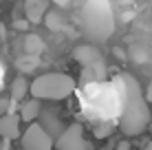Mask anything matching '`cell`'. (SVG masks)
I'll return each instance as SVG.
<instances>
[{"mask_svg": "<svg viewBox=\"0 0 152 150\" xmlns=\"http://www.w3.org/2000/svg\"><path fill=\"white\" fill-rule=\"evenodd\" d=\"M117 82L124 89V108H121L119 128L124 135L137 137L150 126V106L145 100V93L141 91L139 82L130 73H121L117 77Z\"/></svg>", "mask_w": 152, "mask_h": 150, "instance_id": "cell-1", "label": "cell"}, {"mask_svg": "<svg viewBox=\"0 0 152 150\" xmlns=\"http://www.w3.org/2000/svg\"><path fill=\"white\" fill-rule=\"evenodd\" d=\"M75 91V80L66 73H44L31 82V97L35 100H66Z\"/></svg>", "mask_w": 152, "mask_h": 150, "instance_id": "cell-2", "label": "cell"}, {"mask_svg": "<svg viewBox=\"0 0 152 150\" xmlns=\"http://www.w3.org/2000/svg\"><path fill=\"white\" fill-rule=\"evenodd\" d=\"M84 24L88 29V35L95 40H106L113 33V13L108 0H88L84 7Z\"/></svg>", "mask_w": 152, "mask_h": 150, "instance_id": "cell-3", "label": "cell"}, {"mask_svg": "<svg viewBox=\"0 0 152 150\" xmlns=\"http://www.w3.org/2000/svg\"><path fill=\"white\" fill-rule=\"evenodd\" d=\"M55 148L57 150H93V143L84 137L82 124H71L60 132Z\"/></svg>", "mask_w": 152, "mask_h": 150, "instance_id": "cell-4", "label": "cell"}, {"mask_svg": "<svg viewBox=\"0 0 152 150\" xmlns=\"http://www.w3.org/2000/svg\"><path fill=\"white\" fill-rule=\"evenodd\" d=\"M55 141L53 137L46 132V128L42 124H29V128L22 135V148L24 150H53Z\"/></svg>", "mask_w": 152, "mask_h": 150, "instance_id": "cell-5", "label": "cell"}, {"mask_svg": "<svg viewBox=\"0 0 152 150\" xmlns=\"http://www.w3.org/2000/svg\"><path fill=\"white\" fill-rule=\"evenodd\" d=\"M49 11V0H24V13L31 24H40L46 18Z\"/></svg>", "mask_w": 152, "mask_h": 150, "instance_id": "cell-6", "label": "cell"}, {"mask_svg": "<svg viewBox=\"0 0 152 150\" xmlns=\"http://www.w3.org/2000/svg\"><path fill=\"white\" fill-rule=\"evenodd\" d=\"M75 60L77 62H82L86 69H97V71H102V55H99V51L95 49V46H80V49L75 51Z\"/></svg>", "mask_w": 152, "mask_h": 150, "instance_id": "cell-7", "label": "cell"}, {"mask_svg": "<svg viewBox=\"0 0 152 150\" xmlns=\"http://www.w3.org/2000/svg\"><path fill=\"white\" fill-rule=\"evenodd\" d=\"M0 135L7 139V141L20 137V117H15L13 113H4L0 117Z\"/></svg>", "mask_w": 152, "mask_h": 150, "instance_id": "cell-8", "label": "cell"}, {"mask_svg": "<svg viewBox=\"0 0 152 150\" xmlns=\"http://www.w3.org/2000/svg\"><path fill=\"white\" fill-rule=\"evenodd\" d=\"M40 100H35V97H31L29 102H24L22 108H20V119L27 121V124H33L35 119L40 117Z\"/></svg>", "mask_w": 152, "mask_h": 150, "instance_id": "cell-9", "label": "cell"}, {"mask_svg": "<svg viewBox=\"0 0 152 150\" xmlns=\"http://www.w3.org/2000/svg\"><path fill=\"white\" fill-rule=\"evenodd\" d=\"M29 89H31V84L27 82V77H24V75H18V77L13 80V84H11V100H15V102L24 100V95L29 93Z\"/></svg>", "mask_w": 152, "mask_h": 150, "instance_id": "cell-10", "label": "cell"}, {"mask_svg": "<svg viewBox=\"0 0 152 150\" xmlns=\"http://www.w3.org/2000/svg\"><path fill=\"white\" fill-rule=\"evenodd\" d=\"M15 66L20 69V73H31V71H35L40 66V55H31V53H27V55H22V58H18L15 60Z\"/></svg>", "mask_w": 152, "mask_h": 150, "instance_id": "cell-11", "label": "cell"}, {"mask_svg": "<svg viewBox=\"0 0 152 150\" xmlns=\"http://www.w3.org/2000/svg\"><path fill=\"white\" fill-rule=\"evenodd\" d=\"M24 49H27V53H31V55H40L42 51L46 49V44H44V40H42L40 35L29 33L27 38H24Z\"/></svg>", "mask_w": 152, "mask_h": 150, "instance_id": "cell-12", "label": "cell"}, {"mask_svg": "<svg viewBox=\"0 0 152 150\" xmlns=\"http://www.w3.org/2000/svg\"><path fill=\"white\" fill-rule=\"evenodd\" d=\"M113 130H115V128L110 126V124H106V126L95 128V135H97L99 139H104V137H110V135H113Z\"/></svg>", "mask_w": 152, "mask_h": 150, "instance_id": "cell-13", "label": "cell"}, {"mask_svg": "<svg viewBox=\"0 0 152 150\" xmlns=\"http://www.w3.org/2000/svg\"><path fill=\"white\" fill-rule=\"evenodd\" d=\"M9 102H11V100H7V97H0V117H2L4 113L9 110Z\"/></svg>", "mask_w": 152, "mask_h": 150, "instance_id": "cell-14", "label": "cell"}, {"mask_svg": "<svg viewBox=\"0 0 152 150\" xmlns=\"http://www.w3.org/2000/svg\"><path fill=\"white\" fill-rule=\"evenodd\" d=\"M13 24H15V29H20V31H24V29H27V27H29V24H31V22H29V20H15V22H13Z\"/></svg>", "mask_w": 152, "mask_h": 150, "instance_id": "cell-15", "label": "cell"}, {"mask_svg": "<svg viewBox=\"0 0 152 150\" xmlns=\"http://www.w3.org/2000/svg\"><path fill=\"white\" fill-rule=\"evenodd\" d=\"M115 150H130V143H128V141H119Z\"/></svg>", "mask_w": 152, "mask_h": 150, "instance_id": "cell-16", "label": "cell"}, {"mask_svg": "<svg viewBox=\"0 0 152 150\" xmlns=\"http://www.w3.org/2000/svg\"><path fill=\"white\" fill-rule=\"evenodd\" d=\"M145 100H148V104L152 102V82L148 84V91H145Z\"/></svg>", "mask_w": 152, "mask_h": 150, "instance_id": "cell-17", "label": "cell"}, {"mask_svg": "<svg viewBox=\"0 0 152 150\" xmlns=\"http://www.w3.org/2000/svg\"><path fill=\"white\" fill-rule=\"evenodd\" d=\"M145 150H152V143H150V146H148V148H145Z\"/></svg>", "mask_w": 152, "mask_h": 150, "instance_id": "cell-18", "label": "cell"}, {"mask_svg": "<svg viewBox=\"0 0 152 150\" xmlns=\"http://www.w3.org/2000/svg\"><path fill=\"white\" fill-rule=\"evenodd\" d=\"M0 2H2V0H0Z\"/></svg>", "mask_w": 152, "mask_h": 150, "instance_id": "cell-19", "label": "cell"}]
</instances>
